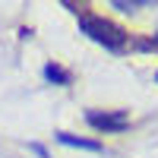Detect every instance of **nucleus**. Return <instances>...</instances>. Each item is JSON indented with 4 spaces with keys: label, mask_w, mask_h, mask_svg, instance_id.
<instances>
[{
    "label": "nucleus",
    "mask_w": 158,
    "mask_h": 158,
    "mask_svg": "<svg viewBox=\"0 0 158 158\" xmlns=\"http://www.w3.org/2000/svg\"><path fill=\"white\" fill-rule=\"evenodd\" d=\"M85 120L98 133H120L130 127V114L127 111H85Z\"/></svg>",
    "instance_id": "2"
},
{
    "label": "nucleus",
    "mask_w": 158,
    "mask_h": 158,
    "mask_svg": "<svg viewBox=\"0 0 158 158\" xmlns=\"http://www.w3.org/2000/svg\"><path fill=\"white\" fill-rule=\"evenodd\" d=\"M155 82H158V73H155Z\"/></svg>",
    "instance_id": "7"
},
{
    "label": "nucleus",
    "mask_w": 158,
    "mask_h": 158,
    "mask_svg": "<svg viewBox=\"0 0 158 158\" xmlns=\"http://www.w3.org/2000/svg\"><path fill=\"white\" fill-rule=\"evenodd\" d=\"M142 48H158V35H152L149 41H142Z\"/></svg>",
    "instance_id": "6"
},
{
    "label": "nucleus",
    "mask_w": 158,
    "mask_h": 158,
    "mask_svg": "<svg viewBox=\"0 0 158 158\" xmlns=\"http://www.w3.org/2000/svg\"><path fill=\"white\" fill-rule=\"evenodd\" d=\"M44 79L54 82V85H70L73 82V73L63 70V67H57V63H48V67H44Z\"/></svg>",
    "instance_id": "4"
},
{
    "label": "nucleus",
    "mask_w": 158,
    "mask_h": 158,
    "mask_svg": "<svg viewBox=\"0 0 158 158\" xmlns=\"http://www.w3.org/2000/svg\"><path fill=\"white\" fill-rule=\"evenodd\" d=\"M57 142H63V146H73V149L101 152V142H95V139H79V136H73V133H57Z\"/></svg>",
    "instance_id": "3"
},
{
    "label": "nucleus",
    "mask_w": 158,
    "mask_h": 158,
    "mask_svg": "<svg viewBox=\"0 0 158 158\" xmlns=\"http://www.w3.org/2000/svg\"><path fill=\"white\" fill-rule=\"evenodd\" d=\"M114 6H117V10H123V13H133V10H139V6H146V3H123V0H117Z\"/></svg>",
    "instance_id": "5"
},
{
    "label": "nucleus",
    "mask_w": 158,
    "mask_h": 158,
    "mask_svg": "<svg viewBox=\"0 0 158 158\" xmlns=\"http://www.w3.org/2000/svg\"><path fill=\"white\" fill-rule=\"evenodd\" d=\"M79 29H82V35H89L95 44L108 48V51H123L127 38H130L117 22L104 19V16H95V13H79Z\"/></svg>",
    "instance_id": "1"
}]
</instances>
